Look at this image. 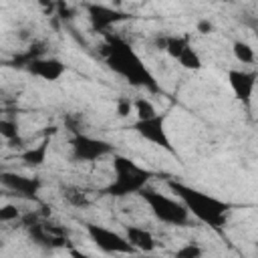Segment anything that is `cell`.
<instances>
[{
    "instance_id": "1",
    "label": "cell",
    "mask_w": 258,
    "mask_h": 258,
    "mask_svg": "<svg viewBox=\"0 0 258 258\" xmlns=\"http://www.w3.org/2000/svg\"><path fill=\"white\" fill-rule=\"evenodd\" d=\"M103 54H105L107 67L113 73H117L119 77H123L129 85H133V87H145L147 91H159V85H157L153 73L145 67V62L141 60V56L125 40L111 38L109 36Z\"/></svg>"
},
{
    "instance_id": "2",
    "label": "cell",
    "mask_w": 258,
    "mask_h": 258,
    "mask_svg": "<svg viewBox=\"0 0 258 258\" xmlns=\"http://www.w3.org/2000/svg\"><path fill=\"white\" fill-rule=\"evenodd\" d=\"M167 187L185 206L189 216L196 218L198 222H202L210 228H216V230L226 224L228 212H230L228 202H224V200H220L208 191H202L198 187H191L183 181H177V179H169Z\"/></svg>"
},
{
    "instance_id": "3",
    "label": "cell",
    "mask_w": 258,
    "mask_h": 258,
    "mask_svg": "<svg viewBox=\"0 0 258 258\" xmlns=\"http://www.w3.org/2000/svg\"><path fill=\"white\" fill-rule=\"evenodd\" d=\"M111 165H113V179L103 189V194L105 196H111V198L135 196L153 177V173L149 169H145L143 165H139L137 161H133L131 157L121 155V153H113Z\"/></svg>"
},
{
    "instance_id": "4",
    "label": "cell",
    "mask_w": 258,
    "mask_h": 258,
    "mask_svg": "<svg viewBox=\"0 0 258 258\" xmlns=\"http://www.w3.org/2000/svg\"><path fill=\"white\" fill-rule=\"evenodd\" d=\"M139 196L143 198V202L147 204V208L151 210V214L161 224H167V226H187L189 224L191 216H189V212L185 210V206L175 196L161 194V191L151 189L147 185L139 191Z\"/></svg>"
},
{
    "instance_id": "5",
    "label": "cell",
    "mask_w": 258,
    "mask_h": 258,
    "mask_svg": "<svg viewBox=\"0 0 258 258\" xmlns=\"http://www.w3.org/2000/svg\"><path fill=\"white\" fill-rule=\"evenodd\" d=\"M87 236L89 240L105 254H137L135 248L129 244L125 234H119L111 228L99 226V224H87Z\"/></svg>"
},
{
    "instance_id": "6",
    "label": "cell",
    "mask_w": 258,
    "mask_h": 258,
    "mask_svg": "<svg viewBox=\"0 0 258 258\" xmlns=\"http://www.w3.org/2000/svg\"><path fill=\"white\" fill-rule=\"evenodd\" d=\"M113 153H115V147L101 137L75 133L71 139V155L75 161H97Z\"/></svg>"
},
{
    "instance_id": "7",
    "label": "cell",
    "mask_w": 258,
    "mask_h": 258,
    "mask_svg": "<svg viewBox=\"0 0 258 258\" xmlns=\"http://www.w3.org/2000/svg\"><path fill=\"white\" fill-rule=\"evenodd\" d=\"M165 121H167V117L157 111L155 115H151V117H147V119H135L133 131H135L141 139H145V141H149V143H153V145L165 149L167 153H175V149H173V145H171V139H169V135H167Z\"/></svg>"
},
{
    "instance_id": "8",
    "label": "cell",
    "mask_w": 258,
    "mask_h": 258,
    "mask_svg": "<svg viewBox=\"0 0 258 258\" xmlns=\"http://www.w3.org/2000/svg\"><path fill=\"white\" fill-rule=\"evenodd\" d=\"M87 16H89L93 30L97 32H107L111 26L129 18V14L119 10L117 6H107V4H97V2L87 4Z\"/></svg>"
},
{
    "instance_id": "9",
    "label": "cell",
    "mask_w": 258,
    "mask_h": 258,
    "mask_svg": "<svg viewBox=\"0 0 258 258\" xmlns=\"http://www.w3.org/2000/svg\"><path fill=\"white\" fill-rule=\"evenodd\" d=\"M0 185L20 198L36 200L40 191V179L34 175H22L16 171H2L0 173Z\"/></svg>"
},
{
    "instance_id": "10",
    "label": "cell",
    "mask_w": 258,
    "mask_h": 258,
    "mask_svg": "<svg viewBox=\"0 0 258 258\" xmlns=\"http://www.w3.org/2000/svg\"><path fill=\"white\" fill-rule=\"evenodd\" d=\"M26 71L40 81L54 83L67 73V64L58 56H32L26 60Z\"/></svg>"
},
{
    "instance_id": "11",
    "label": "cell",
    "mask_w": 258,
    "mask_h": 258,
    "mask_svg": "<svg viewBox=\"0 0 258 258\" xmlns=\"http://www.w3.org/2000/svg\"><path fill=\"white\" fill-rule=\"evenodd\" d=\"M228 85L236 99L242 103H250L254 89H256V71L248 69H230L228 71Z\"/></svg>"
},
{
    "instance_id": "12",
    "label": "cell",
    "mask_w": 258,
    "mask_h": 258,
    "mask_svg": "<svg viewBox=\"0 0 258 258\" xmlns=\"http://www.w3.org/2000/svg\"><path fill=\"white\" fill-rule=\"evenodd\" d=\"M125 238L129 240V244L135 248V252H153L157 242L153 238V234L145 228H139V226H127L125 228Z\"/></svg>"
},
{
    "instance_id": "13",
    "label": "cell",
    "mask_w": 258,
    "mask_h": 258,
    "mask_svg": "<svg viewBox=\"0 0 258 258\" xmlns=\"http://www.w3.org/2000/svg\"><path fill=\"white\" fill-rule=\"evenodd\" d=\"M48 149H50V139L44 137L40 143H36V145H32V147L24 149V151L20 153V159H22V163L28 165V167H38V165H42V163L46 161Z\"/></svg>"
},
{
    "instance_id": "14",
    "label": "cell",
    "mask_w": 258,
    "mask_h": 258,
    "mask_svg": "<svg viewBox=\"0 0 258 258\" xmlns=\"http://www.w3.org/2000/svg\"><path fill=\"white\" fill-rule=\"evenodd\" d=\"M232 52H234V58L240 62V64H254L256 62V50L250 42L246 40H234L232 44Z\"/></svg>"
},
{
    "instance_id": "15",
    "label": "cell",
    "mask_w": 258,
    "mask_h": 258,
    "mask_svg": "<svg viewBox=\"0 0 258 258\" xmlns=\"http://www.w3.org/2000/svg\"><path fill=\"white\" fill-rule=\"evenodd\" d=\"M175 60H177L183 69H187V71H200V69H202V58H200L198 50H196L191 44H187V46L177 54Z\"/></svg>"
},
{
    "instance_id": "16",
    "label": "cell",
    "mask_w": 258,
    "mask_h": 258,
    "mask_svg": "<svg viewBox=\"0 0 258 258\" xmlns=\"http://www.w3.org/2000/svg\"><path fill=\"white\" fill-rule=\"evenodd\" d=\"M131 109H133V113H135L137 119H147V117H151V115L157 113L155 105L147 97H137L135 101H131Z\"/></svg>"
},
{
    "instance_id": "17",
    "label": "cell",
    "mask_w": 258,
    "mask_h": 258,
    "mask_svg": "<svg viewBox=\"0 0 258 258\" xmlns=\"http://www.w3.org/2000/svg\"><path fill=\"white\" fill-rule=\"evenodd\" d=\"M0 137L4 141H18L20 139L18 123L10 117H0Z\"/></svg>"
},
{
    "instance_id": "18",
    "label": "cell",
    "mask_w": 258,
    "mask_h": 258,
    "mask_svg": "<svg viewBox=\"0 0 258 258\" xmlns=\"http://www.w3.org/2000/svg\"><path fill=\"white\" fill-rule=\"evenodd\" d=\"M18 218H20V212H18V208H16L14 204H4V206H0V222H2V224L14 222V220H18Z\"/></svg>"
},
{
    "instance_id": "19",
    "label": "cell",
    "mask_w": 258,
    "mask_h": 258,
    "mask_svg": "<svg viewBox=\"0 0 258 258\" xmlns=\"http://www.w3.org/2000/svg\"><path fill=\"white\" fill-rule=\"evenodd\" d=\"M202 254H204V250H202L198 244H185L183 248L175 250V256H177V258H198V256H202Z\"/></svg>"
},
{
    "instance_id": "20",
    "label": "cell",
    "mask_w": 258,
    "mask_h": 258,
    "mask_svg": "<svg viewBox=\"0 0 258 258\" xmlns=\"http://www.w3.org/2000/svg\"><path fill=\"white\" fill-rule=\"evenodd\" d=\"M129 111H131V101H121L119 103V115L125 117V115H129Z\"/></svg>"
},
{
    "instance_id": "21",
    "label": "cell",
    "mask_w": 258,
    "mask_h": 258,
    "mask_svg": "<svg viewBox=\"0 0 258 258\" xmlns=\"http://www.w3.org/2000/svg\"><path fill=\"white\" fill-rule=\"evenodd\" d=\"M198 28H200V32H204V34H208V32L212 30V22H208V20H202V22L198 24Z\"/></svg>"
},
{
    "instance_id": "22",
    "label": "cell",
    "mask_w": 258,
    "mask_h": 258,
    "mask_svg": "<svg viewBox=\"0 0 258 258\" xmlns=\"http://www.w3.org/2000/svg\"><path fill=\"white\" fill-rule=\"evenodd\" d=\"M113 2H115V4H123L125 0H113Z\"/></svg>"
},
{
    "instance_id": "23",
    "label": "cell",
    "mask_w": 258,
    "mask_h": 258,
    "mask_svg": "<svg viewBox=\"0 0 258 258\" xmlns=\"http://www.w3.org/2000/svg\"><path fill=\"white\" fill-rule=\"evenodd\" d=\"M0 196H2V189H0Z\"/></svg>"
}]
</instances>
